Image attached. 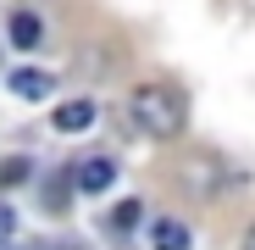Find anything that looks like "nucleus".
<instances>
[{
  "label": "nucleus",
  "instance_id": "9d476101",
  "mask_svg": "<svg viewBox=\"0 0 255 250\" xmlns=\"http://www.w3.org/2000/svg\"><path fill=\"white\" fill-rule=\"evenodd\" d=\"M0 250H39V245H17V239H6V245H0Z\"/></svg>",
  "mask_w": 255,
  "mask_h": 250
},
{
  "label": "nucleus",
  "instance_id": "6e6552de",
  "mask_svg": "<svg viewBox=\"0 0 255 250\" xmlns=\"http://www.w3.org/2000/svg\"><path fill=\"white\" fill-rule=\"evenodd\" d=\"M6 239H17V212L0 200V245H6Z\"/></svg>",
  "mask_w": 255,
  "mask_h": 250
},
{
  "label": "nucleus",
  "instance_id": "f257e3e1",
  "mask_svg": "<svg viewBox=\"0 0 255 250\" xmlns=\"http://www.w3.org/2000/svg\"><path fill=\"white\" fill-rule=\"evenodd\" d=\"M133 122L150 134V139H178L183 134V122H189V106L178 89H166V83H139L133 89Z\"/></svg>",
  "mask_w": 255,
  "mask_h": 250
},
{
  "label": "nucleus",
  "instance_id": "7ed1b4c3",
  "mask_svg": "<svg viewBox=\"0 0 255 250\" xmlns=\"http://www.w3.org/2000/svg\"><path fill=\"white\" fill-rule=\"evenodd\" d=\"M189 245H194L189 223H178V217H155L150 223V250H189Z\"/></svg>",
  "mask_w": 255,
  "mask_h": 250
},
{
  "label": "nucleus",
  "instance_id": "423d86ee",
  "mask_svg": "<svg viewBox=\"0 0 255 250\" xmlns=\"http://www.w3.org/2000/svg\"><path fill=\"white\" fill-rule=\"evenodd\" d=\"M50 122H56L61 134H83V128L95 122V100H67V106H56Z\"/></svg>",
  "mask_w": 255,
  "mask_h": 250
},
{
  "label": "nucleus",
  "instance_id": "20e7f679",
  "mask_svg": "<svg viewBox=\"0 0 255 250\" xmlns=\"http://www.w3.org/2000/svg\"><path fill=\"white\" fill-rule=\"evenodd\" d=\"M11 95L17 100H45L50 89H56V83H50V72H39V67H11Z\"/></svg>",
  "mask_w": 255,
  "mask_h": 250
},
{
  "label": "nucleus",
  "instance_id": "1a4fd4ad",
  "mask_svg": "<svg viewBox=\"0 0 255 250\" xmlns=\"http://www.w3.org/2000/svg\"><path fill=\"white\" fill-rule=\"evenodd\" d=\"M239 250H255V223L244 228V239H239Z\"/></svg>",
  "mask_w": 255,
  "mask_h": 250
},
{
  "label": "nucleus",
  "instance_id": "39448f33",
  "mask_svg": "<svg viewBox=\"0 0 255 250\" xmlns=\"http://www.w3.org/2000/svg\"><path fill=\"white\" fill-rule=\"evenodd\" d=\"M6 39L17 50H33L39 39H45V22H39V11H11L6 17Z\"/></svg>",
  "mask_w": 255,
  "mask_h": 250
},
{
  "label": "nucleus",
  "instance_id": "0eeeda50",
  "mask_svg": "<svg viewBox=\"0 0 255 250\" xmlns=\"http://www.w3.org/2000/svg\"><path fill=\"white\" fill-rule=\"evenodd\" d=\"M133 223H139V200H122L117 212H111V228H117V234H128Z\"/></svg>",
  "mask_w": 255,
  "mask_h": 250
},
{
  "label": "nucleus",
  "instance_id": "f03ea898",
  "mask_svg": "<svg viewBox=\"0 0 255 250\" xmlns=\"http://www.w3.org/2000/svg\"><path fill=\"white\" fill-rule=\"evenodd\" d=\"M111 178H117V156H83V161H78V189H83V195L111 189Z\"/></svg>",
  "mask_w": 255,
  "mask_h": 250
}]
</instances>
